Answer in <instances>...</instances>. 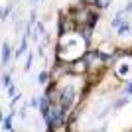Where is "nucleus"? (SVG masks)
I'll return each instance as SVG.
<instances>
[{
    "instance_id": "1",
    "label": "nucleus",
    "mask_w": 132,
    "mask_h": 132,
    "mask_svg": "<svg viewBox=\"0 0 132 132\" xmlns=\"http://www.w3.org/2000/svg\"><path fill=\"white\" fill-rule=\"evenodd\" d=\"M87 36L77 30H67L63 32V38L59 42V59H63L65 63L77 61L85 55V42Z\"/></svg>"
}]
</instances>
